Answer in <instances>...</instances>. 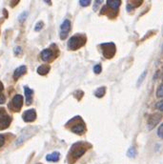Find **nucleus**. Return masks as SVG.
<instances>
[{
  "instance_id": "25",
  "label": "nucleus",
  "mask_w": 163,
  "mask_h": 164,
  "mask_svg": "<svg viewBox=\"0 0 163 164\" xmlns=\"http://www.w3.org/2000/svg\"><path fill=\"white\" fill-rule=\"evenodd\" d=\"M14 54H15V55H19V54H22V49H21V47L17 46V47H15V48H14Z\"/></svg>"
},
{
  "instance_id": "4",
  "label": "nucleus",
  "mask_w": 163,
  "mask_h": 164,
  "mask_svg": "<svg viewBox=\"0 0 163 164\" xmlns=\"http://www.w3.org/2000/svg\"><path fill=\"white\" fill-rule=\"evenodd\" d=\"M101 51H102V54L104 55V57L107 59H111L113 58L115 54V43H102L100 45Z\"/></svg>"
},
{
  "instance_id": "26",
  "label": "nucleus",
  "mask_w": 163,
  "mask_h": 164,
  "mask_svg": "<svg viewBox=\"0 0 163 164\" xmlns=\"http://www.w3.org/2000/svg\"><path fill=\"white\" fill-rule=\"evenodd\" d=\"M155 107H156V109H158L159 111L163 112V100L159 101V102H157L155 104Z\"/></svg>"
},
{
  "instance_id": "6",
  "label": "nucleus",
  "mask_w": 163,
  "mask_h": 164,
  "mask_svg": "<svg viewBox=\"0 0 163 164\" xmlns=\"http://www.w3.org/2000/svg\"><path fill=\"white\" fill-rule=\"evenodd\" d=\"M58 55V50H55L54 51L53 47L48 48V49H45L41 52V58L43 61H52L54 58H57Z\"/></svg>"
},
{
  "instance_id": "22",
  "label": "nucleus",
  "mask_w": 163,
  "mask_h": 164,
  "mask_svg": "<svg viewBox=\"0 0 163 164\" xmlns=\"http://www.w3.org/2000/svg\"><path fill=\"white\" fill-rule=\"evenodd\" d=\"M157 135H158L160 138H163V123L158 127V129H157Z\"/></svg>"
},
{
  "instance_id": "28",
  "label": "nucleus",
  "mask_w": 163,
  "mask_h": 164,
  "mask_svg": "<svg viewBox=\"0 0 163 164\" xmlns=\"http://www.w3.org/2000/svg\"><path fill=\"white\" fill-rule=\"evenodd\" d=\"M6 101V97L4 95H0V104H3Z\"/></svg>"
},
{
  "instance_id": "1",
  "label": "nucleus",
  "mask_w": 163,
  "mask_h": 164,
  "mask_svg": "<svg viewBox=\"0 0 163 164\" xmlns=\"http://www.w3.org/2000/svg\"><path fill=\"white\" fill-rule=\"evenodd\" d=\"M91 147V145H89L86 142H77L72 146V148L70 150L69 154V159H72V161L76 160L77 158H79L82 156L85 152Z\"/></svg>"
},
{
  "instance_id": "9",
  "label": "nucleus",
  "mask_w": 163,
  "mask_h": 164,
  "mask_svg": "<svg viewBox=\"0 0 163 164\" xmlns=\"http://www.w3.org/2000/svg\"><path fill=\"white\" fill-rule=\"evenodd\" d=\"M161 118H162V115L161 114H158V113H155V114L151 115L149 116V118H148V121H147L148 128L150 130L154 129L157 125V123L160 121Z\"/></svg>"
},
{
  "instance_id": "8",
  "label": "nucleus",
  "mask_w": 163,
  "mask_h": 164,
  "mask_svg": "<svg viewBox=\"0 0 163 164\" xmlns=\"http://www.w3.org/2000/svg\"><path fill=\"white\" fill-rule=\"evenodd\" d=\"M71 31V22L68 19H65L63 23L60 26V38L64 40L69 36V32Z\"/></svg>"
},
{
  "instance_id": "24",
  "label": "nucleus",
  "mask_w": 163,
  "mask_h": 164,
  "mask_svg": "<svg viewBox=\"0 0 163 164\" xmlns=\"http://www.w3.org/2000/svg\"><path fill=\"white\" fill-rule=\"evenodd\" d=\"M79 4L83 7H87V6H89L90 4H91V1H90V0H80Z\"/></svg>"
},
{
  "instance_id": "18",
  "label": "nucleus",
  "mask_w": 163,
  "mask_h": 164,
  "mask_svg": "<svg viewBox=\"0 0 163 164\" xmlns=\"http://www.w3.org/2000/svg\"><path fill=\"white\" fill-rule=\"evenodd\" d=\"M136 155H137V152H136V149H134V147L130 148L127 152V156L129 157H134V156H136Z\"/></svg>"
},
{
  "instance_id": "30",
  "label": "nucleus",
  "mask_w": 163,
  "mask_h": 164,
  "mask_svg": "<svg viewBox=\"0 0 163 164\" xmlns=\"http://www.w3.org/2000/svg\"><path fill=\"white\" fill-rule=\"evenodd\" d=\"M3 89H4V86H3L2 82L0 81V95H1V93H2V91H3Z\"/></svg>"
},
{
  "instance_id": "27",
  "label": "nucleus",
  "mask_w": 163,
  "mask_h": 164,
  "mask_svg": "<svg viewBox=\"0 0 163 164\" xmlns=\"http://www.w3.org/2000/svg\"><path fill=\"white\" fill-rule=\"evenodd\" d=\"M5 143V137L4 135H0V147H2Z\"/></svg>"
},
{
  "instance_id": "14",
  "label": "nucleus",
  "mask_w": 163,
  "mask_h": 164,
  "mask_svg": "<svg viewBox=\"0 0 163 164\" xmlns=\"http://www.w3.org/2000/svg\"><path fill=\"white\" fill-rule=\"evenodd\" d=\"M50 70H51V68L49 65H41L37 68V73L40 76H45L50 72Z\"/></svg>"
},
{
  "instance_id": "17",
  "label": "nucleus",
  "mask_w": 163,
  "mask_h": 164,
  "mask_svg": "<svg viewBox=\"0 0 163 164\" xmlns=\"http://www.w3.org/2000/svg\"><path fill=\"white\" fill-rule=\"evenodd\" d=\"M156 97H163V83L160 84L156 90Z\"/></svg>"
},
{
  "instance_id": "31",
  "label": "nucleus",
  "mask_w": 163,
  "mask_h": 164,
  "mask_svg": "<svg viewBox=\"0 0 163 164\" xmlns=\"http://www.w3.org/2000/svg\"><path fill=\"white\" fill-rule=\"evenodd\" d=\"M161 76H162V79H163V71H162V75H161Z\"/></svg>"
},
{
  "instance_id": "10",
  "label": "nucleus",
  "mask_w": 163,
  "mask_h": 164,
  "mask_svg": "<svg viewBox=\"0 0 163 164\" xmlns=\"http://www.w3.org/2000/svg\"><path fill=\"white\" fill-rule=\"evenodd\" d=\"M22 117H23L24 121L26 122H32L36 118V112L35 109H30L28 111H25L23 116H22Z\"/></svg>"
},
{
  "instance_id": "20",
  "label": "nucleus",
  "mask_w": 163,
  "mask_h": 164,
  "mask_svg": "<svg viewBox=\"0 0 163 164\" xmlns=\"http://www.w3.org/2000/svg\"><path fill=\"white\" fill-rule=\"evenodd\" d=\"M146 73H147V72H146V71H144L142 73H141V76H140V77L138 78V80H137V87L138 86H140V84H141L142 83V81H143V79L145 78V76H146Z\"/></svg>"
},
{
  "instance_id": "3",
  "label": "nucleus",
  "mask_w": 163,
  "mask_h": 164,
  "mask_svg": "<svg viewBox=\"0 0 163 164\" xmlns=\"http://www.w3.org/2000/svg\"><path fill=\"white\" fill-rule=\"evenodd\" d=\"M87 38L85 36L82 35H75L74 36H72L69 41H68V48L72 51H76L78 49H80L86 44Z\"/></svg>"
},
{
  "instance_id": "15",
  "label": "nucleus",
  "mask_w": 163,
  "mask_h": 164,
  "mask_svg": "<svg viewBox=\"0 0 163 164\" xmlns=\"http://www.w3.org/2000/svg\"><path fill=\"white\" fill-rule=\"evenodd\" d=\"M59 156H60V155H59V153H58V152H54V153H52V154L47 155L46 159H47L48 161L55 162V161H58Z\"/></svg>"
},
{
  "instance_id": "7",
  "label": "nucleus",
  "mask_w": 163,
  "mask_h": 164,
  "mask_svg": "<svg viewBox=\"0 0 163 164\" xmlns=\"http://www.w3.org/2000/svg\"><path fill=\"white\" fill-rule=\"evenodd\" d=\"M12 122V118L6 114V111L3 108H0V130H4L10 126Z\"/></svg>"
},
{
  "instance_id": "12",
  "label": "nucleus",
  "mask_w": 163,
  "mask_h": 164,
  "mask_svg": "<svg viewBox=\"0 0 163 164\" xmlns=\"http://www.w3.org/2000/svg\"><path fill=\"white\" fill-rule=\"evenodd\" d=\"M24 92H25V97H26V104L27 105H31L32 102V94L33 91L32 89H30L28 86L24 87Z\"/></svg>"
},
{
  "instance_id": "29",
  "label": "nucleus",
  "mask_w": 163,
  "mask_h": 164,
  "mask_svg": "<svg viewBox=\"0 0 163 164\" xmlns=\"http://www.w3.org/2000/svg\"><path fill=\"white\" fill-rule=\"evenodd\" d=\"M101 3H102V1H101V0H98V1H95V2H94V10H95V8H97V5H99V4H101Z\"/></svg>"
},
{
  "instance_id": "21",
  "label": "nucleus",
  "mask_w": 163,
  "mask_h": 164,
  "mask_svg": "<svg viewBox=\"0 0 163 164\" xmlns=\"http://www.w3.org/2000/svg\"><path fill=\"white\" fill-rule=\"evenodd\" d=\"M101 71H102V68H101L100 64H97V65H95L94 67V73H97V75H99V73H101Z\"/></svg>"
},
{
  "instance_id": "2",
  "label": "nucleus",
  "mask_w": 163,
  "mask_h": 164,
  "mask_svg": "<svg viewBox=\"0 0 163 164\" xmlns=\"http://www.w3.org/2000/svg\"><path fill=\"white\" fill-rule=\"evenodd\" d=\"M66 126L70 127L71 131L77 135H82L86 131V125L80 116H75L66 124Z\"/></svg>"
},
{
  "instance_id": "13",
  "label": "nucleus",
  "mask_w": 163,
  "mask_h": 164,
  "mask_svg": "<svg viewBox=\"0 0 163 164\" xmlns=\"http://www.w3.org/2000/svg\"><path fill=\"white\" fill-rule=\"evenodd\" d=\"M26 72H27V67H26V66L23 65V66L18 67L17 69H15V71H14V80H17V79H18L20 76H22L23 75H25Z\"/></svg>"
},
{
  "instance_id": "11",
  "label": "nucleus",
  "mask_w": 163,
  "mask_h": 164,
  "mask_svg": "<svg viewBox=\"0 0 163 164\" xmlns=\"http://www.w3.org/2000/svg\"><path fill=\"white\" fill-rule=\"evenodd\" d=\"M120 4H121V1H119V0H108V1H107V7L110 8L113 12L116 14Z\"/></svg>"
},
{
  "instance_id": "19",
  "label": "nucleus",
  "mask_w": 163,
  "mask_h": 164,
  "mask_svg": "<svg viewBox=\"0 0 163 164\" xmlns=\"http://www.w3.org/2000/svg\"><path fill=\"white\" fill-rule=\"evenodd\" d=\"M44 27V23L42 21H39V22H37L36 23V25H35V32H39L40 31L42 28Z\"/></svg>"
},
{
  "instance_id": "23",
  "label": "nucleus",
  "mask_w": 163,
  "mask_h": 164,
  "mask_svg": "<svg viewBox=\"0 0 163 164\" xmlns=\"http://www.w3.org/2000/svg\"><path fill=\"white\" fill-rule=\"evenodd\" d=\"M28 16V13L27 12H24V13H22L20 15H19V17H18V20L20 21V22H23V21H25V19H26V17Z\"/></svg>"
},
{
  "instance_id": "16",
  "label": "nucleus",
  "mask_w": 163,
  "mask_h": 164,
  "mask_svg": "<svg viewBox=\"0 0 163 164\" xmlns=\"http://www.w3.org/2000/svg\"><path fill=\"white\" fill-rule=\"evenodd\" d=\"M105 93H106V88L105 87H100L94 92V95L98 98H101V97H103V95L105 94Z\"/></svg>"
},
{
  "instance_id": "5",
  "label": "nucleus",
  "mask_w": 163,
  "mask_h": 164,
  "mask_svg": "<svg viewBox=\"0 0 163 164\" xmlns=\"http://www.w3.org/2000/svg\"><path fill=\"white\" fill-rule=\"evenodd\" d=\"M22 105H23V97L20 94H16L9 103V108L13 112H19L22 108Z\"/></svg>"
}]
</instances>
